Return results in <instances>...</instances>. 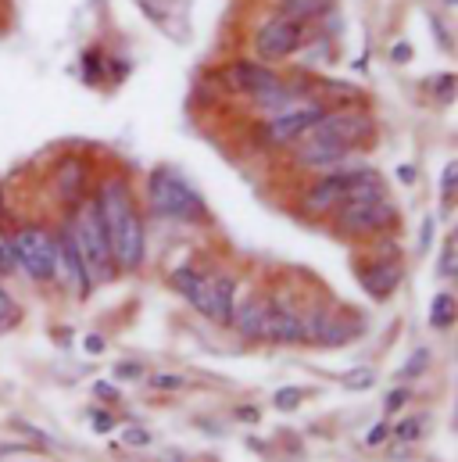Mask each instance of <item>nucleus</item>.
<instances>
[{"label":"nucleus","mask_w":458,"mask_h":462,"mask_svg":"<svg viewBox=\"0 0 458 462\" xmlns=\"http://www.w3.org/2000/svg\"><path fill=\"white\" fill-rule=\"evenodd\" d=\"M147 205L154 216L172 219V223H205L208 219L201 194L169 165H158L147 176Z\"/></svg>","instance_id":"f257e3e1"},{"label":"nucleus","mask_w":458,"mask_h":462,"mask_svg":"<svg viewBox=\"0 0 458 462\" xmlns=\"http://www.w3.org/2000/svg\"><path fill=\"white\" fill-rule=\"evenodd\" d=\"M72 230V240L76 247L83 251L87 265H90V276L94 280H112L114 273V258H112V247H108V236H105V226H101V216L94 208V201H87L79 208V216L69 223Z\"/></svg>","instance_id":"f03ea898"},{"label":"nucleus","mask_w":458,"mask_h":462,"mask_svg":"<svg viewBox=\"0 0 458 462\" xmlns=\"http://www.w3.org/2000/svg\"><path fill=\"white\" fill-rule=\"evenodd\" d=\"M14 240V254H18V269L36 280V283H50L58 276V247L54 236L40 226H25V230L11 233Z\"/></svg>","instance_id":"7ed1b4c3"},{"label":"nucleus","mask_w":458,"mask_h":462,"mask_svg":"<svg viewBox=\"0 0 458 462\" xmlns=\"http://www.w3.org/2000/svg\"><path fill=\"white\" fill-rule=\"evenodd\" d=\"M398 226V208L387 198L372 201H344L337 208V230L344 236H380Z\"/></svg>","instance_id":"20e7f679"},{"label":"nucleus","mask_w":458,"mask_h":462,"mask_svg":"<svg viewBox=\"0 0 458 462\" xmlns=\"http://www.w3.org/2000/svg\"><path fill=\"white\" fill-rule=\"evenodd\" d=\"M301 327L305 341L319 347H344L365 330L362 316H354L351 309H316L312 316H301Z\"/></svg>","instance_id":"39448f33"},{"label":"nucleus","mask_w":458,"mask_h":462,"mask_svg":"<svg viewBox=\"0 0 458 462\" xmlns=\"http://www.w3.org/2000/svg\"><path fill=\"white\" fill-rule=\"evenodd\" d=\"M301 43H305V25H301V22H290V18H283V14H272V18L261 22L258 32H254V51H258V58H265V61L290 58L294 51H301Z\"/></svg>","instance_id":"423d86ee"},{"label":"nucleus","mask_w":458,"mask_h":462,"mask_svg":"<svg viewBox=\"0 0 458 462\" xmlns=\"http://www.w3.org/2000/svg\"><path fill=\"white\" fill-rule=\"evenodd\" d=\"M326 116V108L323 105H298V108H290V112H279V116H272L265 122V140L269 143H298V140H305L316 125H319V118Z\"/></svg>","instance_id":"0eeeda50"},{"label":"nucleus","mask_w":458,"mask_h":462,"mask_svg":"<svg viewBox=\"0 0 458 462\" xmlns=\"http://www.w3.org/2000/svg\"><path fill=\"white\" fill-rule=\"evenodd\" d=\"M54 247H58V276L69 280V283L76 287L79 298H90V291H94V276H90V265H87L83 251L76 247V240H72V230H69V226L58 230Z\"/></svg>","instance_id":"6e6552de"},{"label":"nucleus","mask_w":458,"mask_h":462,"mask_svg":"<svg viewBox=\"0 0 458 462\" xmlns=\"http://www.w3.org/2000/svg\"><path fill=\"white\" fill-rule=\"evenodd\" d=\"M112 258L114 269H125V273H136L147 258V230H143V216L140 208H133L118 230V240L112 244Z\"/></svg>","instance_id":"1a4fd4ad"},{"label":"nucleus","mask_w":458,"mask_h":462,"mask_svg":"<svg viewBox=\"0 0 458 462\" xmlns=\"http://www.w3.org/2000/svg\"><path fill=\"white\" fill-rule=\"evenodd\" d=\"M205 319H212L215 327H229L233 312H236V280L229 273L205 276V301L197 309Z\"/></svg>","instance_id":"9d476101"},{"label":"nucleus","mask_w":458,"mask_h":462,"mask_svg":"<svg viewBox=\"0 0 458 462\" xmlns=\"http://www.w3.org/2000/svg\"><path fill=\"white\" fill-rule=\"evenodd\" d=\"M261 341H272V345H301L305 341L301 312L290 301L272 298L269 309H265V334H261Z\"/></svg>","instance_id":"9b49d317"},{"label":"nucleus","mask_w":458,"mask_h":462,"mask_svg":"<svg viewBox=\"0 0 458 462\" xmlns=\"http://www.w3.org/2000/svg\"><path fill=\"white\" fill-rule=\"evenodd\" d=\"M351 154L341 143L334 140H319V136H305V143L298 147V162L305 169H316V172H341V169H351Z\"/></svg>","instance_id":"f8f14e48"},{"label":"nucleus","mask_w":458,"mask_h":462,"mask_svg":"<svg viewBox=\"0 0 458 462\" xmlns=\"http://www.w3.org/2000/svg\"><path fill=\"white\" fill-rule=\"evenodd\" d=\"M276 79H279V76H276L265 61H247V58H240V61H229L226 69H223V83H226L229 90L247 94V97L269 90Z\"/></svg>","instance_id":"ddd939ff"},{"label":"nucleus","mask_w":458,"mask_h":462,"mask_svg":"<svg viewBox=\"0 0 458 462\" xmlns=\"http://www.w3.org/2000/svg\"><path fill=\"white\" fill-rule=\"evenodd\" d=\"M358 276H362V287H365V294H369L372 301H387V298L401 287V262H398L394 254H380V258H372Z\"/></svg>","instance_id":"4468645a"},{"label":"nucleus","mask_w":458,"mask_h":462,"mask_svg":"<svg viewBox=\"0 0 458 462\" xmlns=\"http://www.w3.org/2000/svg\"><path fill=\"white\" fill-rule=\"evenodd\" d=\"M344 201V172H326L319 176L312 187H305L301 194V208L305 216H326V212H337Z\"/></svg>","instance_id":"2eb2a0df"},{"label":"nucleus","mask_w":458,"mask_h":462,"mask_svg":"<svg viewBox=\"0 0 458 462\" xmlns=\"http://www.w3.org/2000/svg\"><path fill=\"white\" fill-rule=\"evenodd\" d=\"M54 187L65 201H83L87 198V162L83 158H65L58 162V172H54Z\"/></svg>","instance_id":"dca6fc26"},{"label":"nucleus","mask_w":458,"mask_h":462,"mask_svg":"<svg viewBox=\"0 0 458 462\" xmlns=\"http://www.w3.org/2000/svg\"><path fill=\"white\" fill-rule=\"evenodd\" d=\"M251 101H254L261 112H272V116H279V112H290V108H298V101H301V87H290L287 79H276L269 90L254 94Z\"/></svg>","instance_id":"f3484780"},{"label":"nucleus","mask_w":458,"mask_h":462,"mask_svg":"<svg viewBox=\"0 0 458 462\" xmlns=\"http://www.w3.org/2000/svg\"><path fill=\"white\" fill-rule=\"evenodd\" d=\"M265 309H269V298H254V301H247V305H240L233 312L229 327H236L247 341H261V334H265Z\"/></svg>","instance_id":"a211bd4d"},{"label":"nucleus","mask_w":458,"mask_h":462,"mask_svg":"<svg viewBox=\"0 0 458 462\" xmlns=\"http://www.w3.org/2000/svg\"><path fill=\"white\" fill-rule=\"evenodd\" d=\"M330 11V0H276V14L290 18V22H312V18H323Z\"/></svg>","instance_id":"6ab92c4d"},{"label":"nucleus","mask_w":458,"mask_h":462,"mask_svg":"<svg viewBox=\"0 0 458 462\" xmlns=\"http://www.w3.org/2000/svg\"><path fill=\"white\" fill-rule=\"evenodd\" d=\"M452 323H455V298L444 291L430 301V327L434 330H452Z\"/></svg>","instance_id":"aec40b11"},{"label":"nucleus","mask_w":458,"mask_h":462,"mask_svg":"<svg viewBox=\"0 0 458 462\" xmlns=\"http://www.w3.org/2000/svg\"><path fill=\"white\" fill-rule=\"evenodd\" d=\"M79 65H83V79H87V83H101V76H105V58H101V51H97V47L83 51Z\"/></svg>","instance_id":"412c9836"},{"label":"nucleus","mask_w":458,"mask_h":462,"mask_svg":"<svg viewBox=\"0 0 458 462\" xmlns=\"http://www.w3.org/2000/svg\"><path fill=\"white\" fill-rule=\"evenodd\" d=\"M430 347H416L412 355H408V362H405V369H401V380H416V376H423L426 373V365H430Z\"/></svg>","instance_id":"4be33fe9"},{"label":"nucleus","mask_w":458,"mask_h":462,"mask_svg":"<svg viewBox=\"0 0 458 462\" xmlns=\"http://www.w3.org/2000/svg\"><path fill=\"white\" fill-rule=\"evenodd\" d=\"M372 383H376V373H372V365H358V369L344 373V387H347V391H369Z\"/></svg>","instance_id":"5701e85b"},{"label":"nucleus","mask_w":458,"mask_h":462,"mask_svg":"<svg viewBox=\"0 0 458 462\" xmlns=\"http://www.w3.org/2000/svg\"><path fill=\"white\" fill-rule=\"evenodd\" d=\"M390 434H394L398 441H405V445L419 441V438H423V416H412V420H401V423H394V427H390Z\"/></svg>","instance_id":"b1692460"},{"label":"nucleus","mask_w":458,"mask_h":462,"mask_svg":"<svg viewBox=\"0 0 458 462\" xmlns=\"http://www.w3.org/2000/svg\"><path fill=\"white\" fill-rule=\"evenodd\" d=\"M18 273V254H14V240L11 233H0V276Z\"/></svg>","instance_id":"393cba45"},{"label":"nucleus","mask_w":458,"mask_h":462,"mask_svg":"<svg viewBox=\"0 0 458 462\" xmlns=\"http://www.w3.org/2000/svg\"><path fill=\"white\" fill-rule=\"evenodd\" d=\"M18 319H22V309H18V305H14V298L0 287V334H4V330H11Z\"/></svg>","instance_id":"a878e982"},{"label":"nucleus","mask_w":458,"mask_h":462,"mask_svg":"<svg viewBox=\"0 0 458 462\" xmlns=\"http://www.w3.org/2000/svg\"><path fill=\"white\" fill-rule=\"evenodd\" d=\"M301 402H305V391H301V387H283V391H276V398H272V405H276L279 412H294Z\"/></svg>","instance_id":"bb28decb"},{"label":"nucleus","mask_w":458,"mask_h":462,"mask_svg":"<svg viewBox=\"0 0 458 462\" xmlns=\"http://www.w3.org/2000/svg\"><path fill=\"white\" fill-rule=\"evenodd\" d=\"M408 398H412V391H408V387H394V391L383 398V412H387V416H398V412L408 405Z\"/></svg>","instance_id":"cd10ccee"},{"label":"nucleus","mask_w":458,"mask_h":462,"mask_svg":"<svg viewBox=\"0 0 458 462\" xmlns=\"http://www.w3.org/2000/svg\"><path fill=\"white\" fill-rule=\"evenodd\" d=\"M136 4H140V11H143L151 22H158V25L169 22V0H136Z\"/></svg>","instance_id":"c85d7f7f"},{"label":"nucleus","mask_w":458,"mask_h":462,"mask_svg":"<svg viewBox=\"0 0 458 462\" xmlns=\"http://www.w3.org/2000/svg\"><path fill=\"white\" fill-rule=\"evenodd\" d=\"M426 87H434V94H437V97H441L444 105H448V101L455 97V76H452V72L437 76V79H434V83H426Z\"/></svg>","instance_id":"c756f323"},{"label":"nucleus","mask_w":458,"mask_h":462,"mask_svg":"<svg viewBox=\"0 0 458 462\" xmlns=\"http://www.w3.org/2000/svg\"><path fill=\"white\" fill-rule=\"evenodd\" d=\"M151 387L154 391H179L183 387V376H176V373H154L151 376Z\"/></svg>","instance_id":"7c9ffc66"},{"label":"nucleus","mask_w":458,"mask_h":462,"mask_svg":"<svg viewBox=\"0 0 458 462\" xmlns=\"http://www.w3.org/2000/svg\"><path fill=\"white\" fill-rule=\"evenodd\" d=\"M455 180H458V162H448L444 172H441V194H444V201H452V194H455Z\"/></svg>","instance_id":"2f4dec72"},{"label":"nucleus","mask_w":458,"mask_h":462,"mask_svg":"<svg viewBox=\"0 0 458 462\" xmlns=\"http://www.w3.org/2000/svg\"><path fill=\"white\" fill-rule=\"evenodd\" d=\"M437 269H441V276H444V280H452V276H455V240H448V244H444V251H441V265H437Z\"/></svg>","instance_id":"473e14b6"},{"label":"nucleus","mask_w":458,"mask_h":462,"mask_svg":"<svg viewBox=\"0 0 458 462\" xmlns=\"http://www.w3.org/2000/svg\"><path fill=\"white\" fill-rule=\"evenodd\" d=\"M434 236H437V219H434V216H426V219H423V230H419V254H426V251H430Z\"/></svg>","instance_id":"72a5a7b5"},{"label":"nucleus","mask_w":458,"mask_h":462,"mask_svg":"<svg viewBox=\"0 0 458 462\" xmlns=\"http://www.w3.org/2000/svg\"><path fill=\"white\" fill-rule=\"evenodd\" d=\"M387 438H390V423H376V427L365 434V445H369V448H380Z\"/></svg>","instance_id":"f704fd0d"},{"label":"nucleus","mask_w":458,"mask_h":462,"mask_svg":"<svg viewBox=\"0 0 458 462\" xmlns=\"http://www.w3.org/2000/svg\"><path fill=\"white\" fill-rule=\"evenodd\" d=\"M122 441H125L129 448H143V445H151V434H147V430H140V427H129V430L122 434Z\"/></svg>","instance_id":"c9c22d12"},{"label":"nucleus","mask_w":458,"mask_h":462,"mask_svg":"<svg viewBox=\"0 0 458 462\" xmlns=\"http://www.w3.org/2000/svg\"><path fill=\"white\" fill-rule=\"evenodd\" d=\"M90 416H94V430H97V434H112V430H114V416H112V412H101V409H94Z\"/></svg>","instance_id":"e433bc0d"},{"label":"nucleus","mask_w":458,"mask_h":462,"mask_svg":"<svg viewBox=\"0 0 458 462\" xmlns=\"http://www.w3.org/2000/svg\"><path fill=\"white\" fill-rule=\"evenodd\" d=\"M114 376H118V380H140V376H143V365L122 362V365H114Z\"/></svg>","instance_id":"4c0bfd02"},{"label":"nucleus","mask_w":458,"mask_h":462,"mask_svg":"<svg viewBox=\"0 0 458 462\" xmlns=\"http://www.w3.org/2000/svg\"><path fill=\"white\" fill-rule=\"evenodd\" d=\"M94 394H97L101 402H118V387H114V383H108V380L94 383Z\"/></svg>","instance_id":"58836bf2"},{"label":"nucleus","mask_w":458,"mask_h":462,"mask_svg":"<svg viewBox=\"0 0 458 462\" xmlns=\"http://www.w3.org/2000/svg\"><path fill=\"white\" fill-rule=\"evenodd\" d=\"M408 58H412V47H408V43H405V40H401V43H394V47H390V61H398V65H405V61H408Z\"/></svg>","instance_id":"ea45409f"},{"label":"nucleus","mask_w":458,"mask_h":462,"mask_svg":"<svg viewBox=\"0 0 458 462\" xmlns=\"http://www.w3.org/2000/svg\"><path fill=\"white\" fill-rule=\"evenodd\" d=\"M236 420H243V423H258L261 412H258L254 405H240V409H236Z\"/></svg>","instance_id":"a19ab883"},{"label":"nucleus","mask_w":458,"mask_h":462,"mask_svg":"<svg viewBox=\"0 0 458 462\" xmlns=\"http://www.w3.org/2000/svg\"><path fill=\"white\" fill-rule=\"evenodd\" d=\"M83 345H87V351H90V355H101V351H105V341H101V337H87Z\"/></svg>","instance_id":"79ce46f5"},{"label":"nucleus","mask_w":458,"mask_h":462,"mask_svg":"<svg viewBox=\"0 0 458 462\" xmlns=\"http://www.w3.org/2000/svg\"><path fill=\"white\" fill-rule=\"evenodd\" d=\"M398 180H401V183H412V180H416V172H412V169H398Z\"/></svg>","instance_id":"37998d69"},{"label":"nucleus","mask_w":458,"mask_h":462,"mask_svg":"<svg viewBox=\"0 0 458 462\" xmlns=\"http://www.w3.org/2000/svg\"><path fill=\"white\" fill-rule=\"evenodd\" d=\"M0 212H4V187H0Z\"/></svg>","instance_id":"c03bdc74"}]
</instances>
